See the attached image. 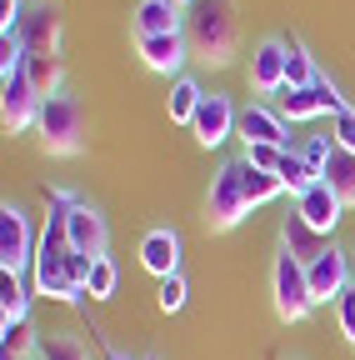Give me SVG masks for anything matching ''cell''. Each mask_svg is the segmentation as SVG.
I'll use <instances>...</instances> for the list:
<instances>
[{"instance_id":"1","label":"cell","mask_w":355,"mask_h":360,"mask_svg":"<svg viewBox=\"0 0 355 360\" xmlns=\"http://www.w3.org/2000/svg\"><path fill=\"white\" fill-rule=\"evenodd\" d=\"M46 231H40V245H35V265H30V285L35 295H46V300H60V305H85V281H91V265L96 260H85L75 255L70 245V231H65V186L46 191Z\"/></svg>"},{"instance_id":"2","label":"cell","mask_w":355,"mask_h":360,"mask_svg":"<svg viewBox=\"0 0 355 360\" xmlns=\"http://www.w3.org/2000/svg\"><path fill=\"white\" fill-rule=\"evenodd\" d=\"M186 40L191 56L205 65H231L235 45H240V25H235V6L231 0H195L186 11Z\"/></svg>"},{"instance_id":"3","label":"cell","mask_w":355,"mask_h":360,"mask_svg":"<svg viewBox=\"0 0 355 360\" xmlns=\"http://www.w3.org/2000/svg\"><path fill=\"white\" fill-rule=\"evenodd\" d=\"M40 146H46L51 155H80L85 150V110L80 101L70 96V90H60V96H51L46 105H40Z\"/></svg>"},{"instance_id":"4","label":"cell","mask_w":355,"mask_h":360,"mask_svg":"<svg viewBox=\"0 0 355 360\" xmlns=\"http://www.w3.org/2000/svg\"><path fill=\"white\" fill-rule=\"evenodd\" d=\"M250 215L245 200V165L226 160L210 180V195H205V231H235V225Z\"/></svg>"},{"instance_id":"5","label":"cell","mask_w":355,"mask_h":360,"mask_svg":"<svg viewBox=\"0 0 355 360\" xmlns=\"http://www.w3.org/2000/svg\"><path fill=\"white\" fill-rule=\"evenodd\" d=\"M271 295H276V315H280L285 326L305 321V315L316 310V295H310V276H305V265H300L290 250H280L276 265H271Z\"/></svg>"},{"instance_id":"6","label":"cell","mask_w":355,"mask_h":360,"mask_svg":"<svg viewBox=\"0 0 355 360\" xmlns=\"http://www.w3.org/2000/svg\"><path fill=\"white\" fill-rule=\"evenodd\" d=\"M35 231H30V215L20 205H0V276H25L35 265Z\"/></svg>"},{"instance_id":"7","label":"cell","mask_w":355,"mask_h":360,"mask_svg":"<svg viewBox=\"0 0 355 360\" xmlns=\"http://www.w3.org/2000/svg\"><path fill=\"white\" fill-rule=\"evenodd\" d=\"M65 231H70L75 255H85V260H101V255H105V245H110L105 215H101L91 200H80L75 191H65Z\"/></svg>"},{"instance_id":"8","label":"cell","mask_w":355,"mask_h":360,"mask_svg":"<svg viewBox=\"0 0 355 360\" xmlns=\"http://www.w3.org/2000/svg\"><path fill=\"white\" fill-rule=\"evenodd\" d=\"M40 105H46V101L30 90L25 65L11 70V75H0V115H6V130H11V135L35 130V125H40Z\"/></svg>"},{"instance_id":"9","label":"cell","mask_w":355,"mask_h":360,"mask_svg":"<svg viewBox=\"0 0 355 360\" xmlns=\"http://www.w3.org/2000/svg\"><path fill=\"white\" fill-rule=\"evenodd\" d=\"M235 125H240V110L231 105V96H220V90H210V96L200 101V110H195V120H191L195 141H200L205 150L226 146L231 135H235Z\"/></svg>"},{"instance_id":"10","label":"cell","mask_w":355,"mask_h":360,"mask_svg":"<svg viewBox=\"0 0 355 360\" xmlns=\"http://www.w3.org/2000/svg\"><path fill=\"white\" fill-rule=\"evenodd\" d=\"M305 276H310V295H316V305H325V300H340L355 281H350V255L345 250H335V245H325L316 260L305 265Z\"/></svg>"},{"instance_id":"11","label":"cell","mask_w":355,"mask_h":360,"mask_svg":"<svg viewBox=\"0 0 355 360\" xmlns=\"http://www.w3.org/2000/svg\"><path fill=\"white\" fill-rule=\"evenodd\" d=\"M250 85L260 96H280L285 90V40L280 35H265L250 56Z\"/></svg>"},{"instance_id":"12","label":"cell","mask_w":355,"mask_h":360,"mask_svg":"<svg viewBox=\"0 0 355 360\" xmlns=\"http://www.w3.org/2000/svg\"><path fill=\"white\" fill-rule=\"evenodd\" d=\"M295 210H300V215L330 240V236H335V225H340V215H345V200L325 186V180H316V186H310L305 195H295Z\"/></svg>"},{"instance_id":"13","label":"cell","mask_w":355,"mask_h":360,"mask_svg":"<svg viewBox=\"0 0 355 360\" xmlns=\"http://www.w3.org/2000/svg\"><path fill=\"white\" fill-rule=\"evenodd\" d=\"M136 51H141V60L155 75H175V80H181V65L191 60V40L186 35H146V40H136Z\"/></svg>"},{"instance_id":"14","label":"cell","mask_w":355,"mask_h":360,"mask_svg":"<svg viewBox=\"0 0 355 360\" xmlns=\"http://www.w3.org/2000/svg\"><path fill=\"white\" fill-rule=\"evenodd\" d=\"M25 56H60V11L56 6H35L20 25Z\"/></svg>"},{"instance_id":"15","label":"cell","mask_w":355,"mask_h":360,"mask_svg":"<svg viewBox=\"0 0 355 360\" xmlns=\"http://www.w3.org/2000/svg\"><path fill=\"white\" fill-rule=\"evenodd\" d=\"M141 265L150 270L155 281L175 276V270H181V236H175L170 225H155V231H146V240H141Z\"/></svg>"},{"instance_id":"16","label":"cell","mask_w":355,"mask_h":360,"mask_svg":"<svg viewBox=\"0 0 355 360\" xmlns=\"http://www.w3.org/2000/svg\"><path fill=\"white\" fill-rule=\"evenodd\" d=\"M130 30H136V40H146V35H186V11H175L170 0H141L136 15H130Z\"/></svg>"},{"instance_id":"17","label":"cell","mask_w":355,"mask_h":360,"mask_svg":"<svg viewBox=\"0 0 355 360\" xmlns=\"http://www.w3.org/2000/svg\"><path fill=\"white\" fill-rule=\"evenodd\" d=\"M325 245H330V240H325V236L316 231V225H310V220L300 215V210H290V215L280 220V250H290L300 265H310V260H316Z\"/></svg>"},{"instance_id":"18","label":"cell","mask_w":355,"mask_h":360,"mask_svg":"<svg viewBox=\"0 0 355 360\" xmlns=\"http://www.w3.org/2000/svg\"><path fill=\"white\" fill-rule=\"evenodd\" d=\"M235 130H240L245 146H285V120H280V110H265V105H245Z\"/></svg>"},{"instance_id":"19","label":"cell","mask_w":355,"mask_h":360,"mask_svg":"<svg viewBox=\"0 0 355 360\" xmlns=\"http://www.w3.org/2000/svg\"><path fill=\"white\" fill-rule=\"evenodd\" d=\"M25 80L40 101H51L65 90V60L60 56H25Z\"/></svg>"},{"instance_id":"20","label":"cell","mask_w":355,"mask_h":360,"mask_svg":"<svg viewBox=\"0 0 355 360\" xmlns=\"http://www.w3.org/2000/svg\"><path fill=\"white\" fill-rule=\"evenodd\" d=\"M40 340L30 321H15V326H0V360H40Z\"/></svg>"},{"instance_id":"21","label":"cell","mask_w":355,"mask_h":360,"mask_svg":"<svg viewBox=\"0 0 355 360\" xmlns=\"http://www.w3.org/2000/svg\"><path fill=\"white\" fill-rule=\"evenodd\" d=\"M15 321H30L25 276H0V326H15Z\"/></svg>"},{"instance_id":"22","label":"cell","mask_w":355,"mask_h":360,"mask_svg":"<svg viewBox=\"0 0 355 360\" xmlns=\"http://www.w3.org/2000/svg\"><path fill=\"white\" fill-rule=\"evenodd\" d=\"M316 80H321L316 56H310L300 40H285V85H290V90H310Z\"/></svg>"},{"instance_id":"23","label":"cell","mask_w":355,"mask_h":360,"mask_svg":"<svg viewBox=\"0 0 355 360\" xmlns=\"http://www.w3.org/2000/svg\"><path fill=\"white\" fill-rule=\"evenodd\" d=\"M325 186L345 200V205H355V155L350 150H330V160H325Z\"/></svg>"},{"instance_id":"24","label":"cell","mask_w":355,"mask_h":360,"mask_svg":"<svg viewBox=\"0 0 355 360\" xmlns=\"http://www.w3.org/2000/svg\"><path fill=\"white\" fill-rule=\"evenodd\" d=\"M200 101H205V90H200V80L181 75V80L170 85V120H181V125H191V120H195V110H200Z\"/></svg>"},{"instance_id":"25","label":"cell","mask_w":355,"mask_h":360,"mask_svg":"<svg viewBox=\"0 0 355 360\" xmlns=\"http://www.w3.org/2000/svg\"><path fill=\"white\" fill-rule=\"evenodd\" d=\"M280 120H316V115H325L321 110V96H316V85H310V90H280Z\"/></svg>"},{"instance_id":"26","label":"cell","mask_w":355,"mask_h":360,"mask_svg":"<svg viewBox=\"0 0 355 360\" xmlns=\"http://www.w3.org/2000/svg\"><path fill=\"white\" fill-rule=\"evenodd\" d=\"M276 175H280V186H285L290 195H305V191H310V186L321 180L316 170L305 165V155H300V150H285V155H280V170H276Z\"/></svg>"},{"instance_id":"27","label":"cell","mask_w":355,"mask_h":360,"mask_svg":"<svg viewBox=\"0 0 355 360\" xmlns=\"http://www.w3.org/2000/svg\"><path fill=\"white\" fill-rule=\"evenodd\" d=\"M40 360H91V350H85V340L70 335V330H51L40 340Z\"/></svg>"},{"instance_id":"28","label":"cell","mask_w":355,"mask_h":360,"mask_svg":"<svg viewBox=\"0 0 355 360\" xmlns=\"http://www.w3.org/2000/svg\"><path fill=\"white\" fill-rule=\"evenodd\" d=\"M240 165H245V160H240ZM280 191H285V186H280V175H265V170L245 165V200H250V210H255V205H271Z\"/></svg>"},{"instance_id":"29","label":"cell","mask_w":355,"mask_h":360,"mask_svg":"<svg viewBox=\"0 0 355 360\" xmlns=\"http://www.w3.org/2000/svg\"><path fill=\"white\" fill-rule=\"evenodd\" d=\"M115 285H120V270H115L110 255H101V260L91 265V281H85V290H91V300H110Z\"/></svg>"},{"instance_id":"30","label":"cell","mask_w":355,"mask_h":360,"mask_svg":"<svg viewBox=\"0 0 355 360\" xmlns=\"http://www.w3.org/2000/svg\"><path fill=\"white\" fill-rule=\"evenodd\" d=\"M186 300H191V281L175 270V276H165L160 281V290H155V305L165 310V315H175V310H186Z\"/></svg>"},{"instance_id":"31","label":"cell","mask_w":355,"mask_h":360,"mask_svg":"<svg viewBox=\"0 0 355 360\" xmlns=\"http://www.w3.org/2000/svg\"><path fill=\"white\" fill-rule=\"evenodd\" d=\"M285 150H290V146H245V150H240V160H245V165H255V170H265V175H276Z\"/></svg>"},{"instance_id":"32","label":"cell","mask_w":355,"mask_h":360,"mask_svg":"<svg viewBox=\"0 0 355 360\" xmlns=\"http://www.w3.org/2000/svg\"><path fill=\"white\" fill-rule=\"evenodd\" d=\"M330 150H335V141H330V135H310V141L300 146V155H305V165H310V170H316L321 180H325V160H330Z\"/></svg>"},{"instance_id":"33","label":"cell","mask_w":355,"mask_h":360,"mask_svg":"<svg viewBox=\"0 0 355 360\" xmlns=\"http://www.w3.org/2000/svg\"><path fill=\"white\" fill-rule=\"evenodd\" d=\"M330 141H335L340 150H350V155H355V105H345V110L330 120Z\"/></svg>"},{"instance_id":"34","label":"cell","mask_w":355,"mask_h":360,"mask_svg":"<svg viewBox=\"0 0 355 360\" xmlns=\"http://www.w3.org/2000/svg\"><path fill=\"white\" fill-rule=\"evenodd\" d=\"M25 25V0H0V35H20Z\"/></svg>"},{"instance_id":"35","label":"cell","mask_w":355,"mask_h":360,"mask_svg":"<svg viewBox=\"0 0 355 360\" xmlns=\"http://www.w3.org/2000/svg\"><path fill=\"white\" fill-rule=\"evenodd\" d=\"M335 321H340V335L355 345V285H350V290L335 300Z\"/></svg>"},{"instance_id":"36","label":"cell","mask_w":355,"mask_h":360,"mask_svg":"<svg viewBox=\"0 0 355 360\" xmlns=\"http://www.w3.org/2000/svg\"><path fill=\"white\" fill-rule=\"evenodd\" d=\"M316 96H321V110H330V115H340V110H345V96H340V90H335L325 75L316 80Z\"/></svg>"},{"instance_id":"37","label":"cell","mask_w":355,"mask_h":360,"mask_svg":"<svg viewBox=\"0 0 355 360\" xmlns=\"http://www.w3.org/2000/svg\"><path fill=\"white\" fill-rule=\"evenodd\" d=\"M91 340L101 345V360H130V355H125V350H115V345H110V340H105L101 330H91Z\"/></svg>"},{"instance_id":"38","label":"cell","mask_w":355,"mask_h":360,"mask_svg":"<svg viewBox=\"0 0 355 360\" xmlns=\"http://www.w3.org/2000/svg\"><path fill=\"white\" fill-rule=\"evenodd\" d=\"M170 6H175V11H191V6H195V0H170Z\"/></svg>"},{"instance_id":"39","label":"cell","mask_w":355,"mask_h":360,"mask_svg":"<svg viewBox=\"0 0 355 360\" xmlns=\"http://www.w3.org/2000/svg\"><path fill=\"white\" fill-rule=\"evenodd\" d=\"M146 360H160V355H146Z\"/></svg>"}]
</instances>
